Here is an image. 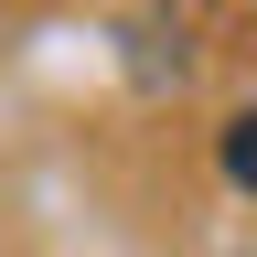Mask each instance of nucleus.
<instances>
[{"label": "nucleus", "mask_w": 257, "mask_h": 257, "mask_svg": "<svg viewBox=\"0 0 257 257\" xmlns=\"http://www.w3.org/2000/svg\"><path fill=\"white\" fill-rule=\"evenodd\" d=\"M225 182H236V193H257V107H236V118H225Z\"/></svg>", "instance_id": "f257e3e1"}]
</instances>
